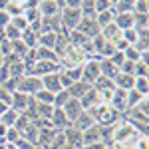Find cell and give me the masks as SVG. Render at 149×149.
<instances>
[{
	"label": "cell",
	"instance_id": "f35d334b",
	"mask_svg": "<svg viewBox=\"0 0 149 149\" xmlns=\"http://www.w3.org/2000/svg\"><path fill=\"white\" fill-rule=\"evenodd\" d=\"M111 64H113L115 68H121V64L125 62V58H123V54L121 52H115V54H111V58H107Z\"/></svg>",
	"mask_w": 149,
	"mask_h": 149
},
{
	"label": "cell",
	"instance_id": "681fc988",
	"mask_svg": "<svg viewBox=\"0 0 149 149\" xmlns=\"http://www.w3.org/2000/svg\"><path fill=\"white\" fill-rule=\"evenodd\" d=\"M105 149H117V145H113V143H109V145H105Z\"/></svg>",
	"mask_w": 149,
	"mask_h": 149
},
{
	"label": "cell",
	"instance_id": "5b68a950",
	"mask_svg": "<svg viewBox=\"0 0 149 149\" xmlns=\"http://www.w3.org/2000/svg\"><path fill=\"white\" fill-rule=\"evenodd\" d=\"M62 66H60V62H46V60H36L34 64H32V68L28 70L26 74H30V76H38V78H44L48 74H56L60 72Z\"/></svg>",
	"mask_w": 149,
	"mask_h": 149
},
{
	"label": "cell",
	"instance_id": "d4e9b609",
	"mask_svg": "<svg viewBox=\"0 0 149 149\" xmlns=\"http://www.w3.org/2000/svg\"><path fill=\"white\" fill-rule=\"evenodd\" d=\"M133 76L135 78H149V66L145 60H137L133 64Z\"/></svg>",
	"mask_w": 149,
	"mask_h": 149
},
{
	"label": "cell",
	"instance_id": "e0dca14e",
	"mask_svg": "<svg viewBox=\"0 0 149 149\" xmlns=\"http://www.w3.org/2000/svg\"><path fill=\"white\" fill-rule=\"evenodd\" d=\"M64 137H66V143L68 145L81 149V131H78L76 127L70 125L68 129H64Z\"/></svg>",
	"mask_w": 149,
	"mask_h": 149
},
{
	"label": "cell",
	"instance_id": "f5cc1de1",
	"mask_svg": "<svg viewBox=\"0 0 149 149\" xmlns=\"http://www.w3.org/2000/svg\"><path fill=\"white\" fill-rule=\"evenodd\" d=\"M34 149H46V147H38V145H36V147H34Z\"/></svg>",
	"mask_w": 149,
	"mask_h": 149
},
{
	"label": "cell",
	"instance_id": "9a60e30c",
	"mask_svg": "<svg viewBox=\"0 0 149 149\" xmlns=\"http://www.w3.org/2000/svg\"><path fill=\"white\" fill-rule=\"evenodd\" d=\"M92 90V84H88V81H84V80H80V81H74L72 86L68 88V93H70V97H74V100H80L84 93H88Z\"/></svg>",
	"mask_w": 149,
	"mask_h": 149
},
{
	"label": "cell",
	"instance_id": "60d3db41",
	"mask_svg": "<svg viewBox=\"0 0 149 149\" xmlns=\"http://www.w3.org/2000/svg\"><path fill=\"white\" fill-rule=\"evenodd\" d=\"M60 84H62V88H64V90H68L70 86L74 84V81H72L68 76H66V72H64V70H60Z\"/></svg>",
	"mask_w": 149,
	"mask_h": 149
},
{
	"label": "cell",
	"instance_id": "db71d44e",
	"mask_svg": "<svg viewBox=\"0 0 149 149\" xmlns=\"http://www.w3.org/2000/svg\"><path fill=\"white\" fill-rule=\"evenodd\" d=\"M109 2H111V4H115V2H117V0H109Z\"/></svg>",
	"mask_w": 149,
	"mask_h": 149
},
{
	"label": "cell",
	"instance_id": "f907efd6",
	"mask_svg": "<svg viewBox=\"0 0 149 149\" xmlns=\"http://www.w3.org/2000/svg\"><path fill=\"white\" fill-rule=\"evenodd\" d=\"M12 2H16V4H20V6H22V4L26 2V0H12Z\"/></svg>",
	"mask_w": 149,
	"mask_h": 149
},
{
	"label": "cell",
	"instance_id": "ffe728a7",
	"mask_svg": "<svg viewBox=\"0 0 149 149\" xmlns=\"http://www.w3.org/2000/svg\"><path fill=\"white\" fill-rule=\"evenodd\" d=\"M117 72H119V68H115L107 58H102V60H100V74H102V76L113 80L115 76H117Z\"/></svg>",
	"mask_w": 149,
	"mask_h": 149
},
{
	"label": "cell",
	"instance_id": "44dd1931",
	"mask_svg": "<svg viewBox=\"0 0 149 149\" xmlns=\"http://www.w3.org/2000/svg\"><path fill=\"white\" fill-rule=\"evenodd\" d=\"M34 56H36V60H46V62H60V60H58V56L54 54V50H50V48H44V46L34 48Z\"/></svg>",
	"mask_w": 149,
	"mask_h": 149
},
{
	"label": "cell",
	"instance_id": "83f0119b",
	"mask_svg": "<svg viewBox=\"0 0 149 149\" xmlns=\"http://www.w3.org/2000/svg\"><path fill=\"white\" fill-rule=\"evenodd\" d=\"M68 100H70L68 90H60V92L54 93V102H52V105H54V107H64Z\"/></svg>",
	"mask_w": 149,
	"mask_h": 149
},
{
	"label": "cell",
	"instance_id": "ab89813d",
	"mask_svg": "<svg viewBox=\"0 0 149 149\" xmlns=\"http://www.w3.org/2000/svg\"><path fill=\"white\" fill-rule=\"evenodd\" d=\"M14 145H16L18 149H34V147H36L34 143H30L28 139H24V137H20L18 141H16V143H14Z\"/></svg>",
	"mask_w": 149,
	"mask_h": 149
},
{
	"label": "cell",
	"instance_id": "3957f363",
	"mask_svg": "<svg viewBox=\"0 0 149 149\" xmlns=\"http://www.w3.org/2000/svg\"><path fill=\"white\" fill-rule=\"evenodd\" d=\"M38 90H42V80L38 76H30V74H24L22 78H18V84H16V92L26 93V95H34Z\"/></svg>",
	"mask_w": 149,
	"mask_h": 149
},
{
	"label": "cell",
	"instance_id": "9c48e42d",
	"mask_svg": "<svg viewBox=\"0 0 149 149\" xmlns=\"http://www.w3.org/2000/svg\"><path fill=\"white\" fill-rule=\"evenodd\" d=\"M60 109L66 113V117H68L70 123H74V121H76V119L81 115V111H84L80 100H74V97H70L68 102H66V105H64V107H60Z\"/></svg>",
	"mask_w": 149,
	"mask_h": 149
},
{
	"label": "cell",
	"instance_id": "4fadbf2b",
	"mask_svg": "<svg viewBox=\"0 0 149 149\" xmlns=\"http://www.w3.org/2000/svg\"><path fill=\"white\" fill-rule=\"evenodd\" d=\"M80 103H81V107H84V111H88V109H92V107H95L97 103H102V100H100V93H97V90H93V86H92V90L88 93H84L80 97Z\"/></svg>",
	"mask_w": 149,
	"mask_h": 149
},
{
	"label": "cell",
	"instance_id": "836d02e7",
	"mask_svg": "<svg viewBox=\"0 0 149 149\" xmlns=\"http://www.w3.org/2000/svg\"><path fill=\"white\" fill-rule=\"evenodd\" d=\"M121 54H123V58H125L127 62H133V64H135L137 60H141V54H139V52H137L133 46H127L125 50L121 52Z\"/></svg>",
	"mask_w": 149,
	"mask_h": 149
},
{
	"label": "cell",
	"instance_id": "c3c4849f",
	"mask_svg": "<svg viewBox=\"0 0 149 149\" xmlns=\"http://www.w3.org/2000/svg\"><path fill=\"white\" fill-rule=\"evenodd\" d=\"M4 149H18V147H16V145H10V143H6V145H4Z\"/></svg>",
	"mask_w": 149,
	"mask_h": 149
},
{
	"label": "cell",
	"instance_id": "ac0fdd59",
	"mask_svg": "<svg viewBox=\"0 0 149 149\" xmlns=\"http://www.w3.org/2000/svg\"><path fill=\"white\" fill-rule=\"evenodd\" d=\"M38 36H40V32H34V30L28 28V30H24L20 34V40L28 50H34V48H38Z\"/></svg>",
	"mask_w": 149,
	"mask_h": 149
},
{
	"label": "cell",
	"instance_id": "d6a6232c",
	"mask_svg": "<svg viewBox=\"0 0 149 149\" xmlns=\"http://www.w3.org/2000/svg\"><path fill=\"white\" fill-rule=\"evenodd\" d=\"M10 24L20 32V34H22L24 30H28V20L24 18V14H22V16H16V18H10Z\"/></svg>",
	"mask_w": 149,
	"mask_h": 149
},
{
	"label": "cell",
	"instance_id": "ee69618b",
	"mask_svg": "<svg viewBox=\"0 0 149 149\" xmlns=\"http://www.w3.org/2000/svg\"><path fill=\"white\" fill-rule=\"evenodd\" d=\"M38 6H40V0H26L22 4L24 10H32V8H38Z\"/></svg>",
	"mask_w": 149,
	"mask_h": 149
},
{
	"label": "cell",
	"instance_id": "74e56055",
	"mask_svg": "<svg viewBox=\"0 0 149 149\" xmlns=\"http://www.w3.org/2000/svg\"><path fill=\"white\" fill-rule=\"evenodd\" d=\"M133 147H135V149H149V139H147V135H137L135 143H133Z\"/></svg>",
	"mask_w": 149,
	"mask_h": 149
},
{
	"label": "cell",
	"instance_id": "52a82bcc",
	"mask_svg": "<svg viewBox=\"0 0 149 149\" xmlns=\"http://www.w3.org/2000/svg\"><path fill=\"white\" fill-rule=\"evenodd\" d=\"M80 34H84L86 38H95V36L100 34V26L95 22V18H86V16H81L80 24H78V28H76Z\"/></svg>",
	"mask_w": 149,
	"mask_h": 149
},
{
	"label": "cell",
	"instance_id": "8fae6325",
	"mask_svg": "<svg viewBox=\"0 0 149 149\" xmlns=\"http://www.w3.org/2000/svg\"><path fill=\"white\" fill-rule=\"evenodd\" d=\"M40 80H42V88L48 90V92H52V93L64 90L62 84H60V72H56V74H48V76H44V78H40Z\"/></svg>",
	"mask_w": 149,
	"mask_h": 149
},
{
	"label": "cell",
	"instance_id": "816d5d0a",
	"mask_svg": "<svg viewBox=\"0 0 149 149\" xmlns=\"http://www.w3.org/2000/svg\"><path fill=\"white\" fill-rule=\"evenodd\" d=\"M2 64H4V56L0 54V66H2Z\"/></svg>",
	"mask_w": 149,
	"mask_h": 149
},
{
	"label": "cell",
	"instance_id": "277c9868",
	"mask_svg": "<svg viewBox=\"0 0 149 149\" xmlns=\"http://www.w3.org/2000/svg\"><path fill=\"white\" fill-rule=\"evenodd\" d=\"M100 60L102 58H86L84 60V64H81V80L88 81V84H92L97 80L102 74H100Z\"/></svg>",
	"mask_w": 149,
	"mask_h": 149
},
{
	"label": "cell",
	"instance_id": "7dc6e473",
	"mask_svg": "<svg viewBox=\"0 0 149 149\" xmlns=\"http://www.w3.org/2000/svg\"><path fill=\"white\" fill-rule=\"evenodd\" d=\"M54 2L58 4V8H60V10H62V8L66 6V0H54Z\"/></svg>",
	"mask_w": 149,
	"mask_h": 149
},
{
	"label": "cell",
	"instance_id": "1f68e13d",
	"mask_svg": "<svg viewBox=\"0 0 149 149\" xmlns=\"http://www.w3.org/2000/svg\"><path fill=\"white\" fill-rule=\"evenodd\" d=\"M121 38L125 40L129 46H133V44L137 42L139 34H137V30H135V28H127V30H123V32H121Z\"/></svg>",
	"mask_w": 149,
	"mask_h": 149
},
{
	"label": "cell",
	"instance_id": "f546056e",
	"mask_svg": "<svg viewBox=\"0 0 149 149\" xmlns=\"http://www.w3.org/2000/svg\"><path fill=\"white\" fill-rule=\"evenodd\" d=\"M20 137H22V135H20V131H18L16 127H8V129H6V133H4V143L14 145V143H16Z\"/></svg>",
	"mask_w": 149,
	"mask_h": 149
},
{
	"label": "cell",
	"instance_id": "2e32d148",
	"mask_svg": "<svg viewBox=\"0 0 149 149\" xmlns=\"http://www.w3.org/2000/svg\"><path fill=\"white\" fill-rule=\"evenodd\" d=\"M38 10L42 14V18H50V16H58L60 14V8L54 0H40V6Z\"/></svg>",
	"mask_w": 149,
	"mask_h": 149
},
{
	"label": "cell",
	"instance_id": "4316f807",
	"mask_svg": "<svg viewBox=\"0 0 149 149\" xmlns=\"http://www.w3.org/2000/svg\"><path fill=\"white\" fill-rule=\"evenodd\" d=\"M133 90L139 92L141 95H149V78H135Z\"/></svg>",
	"mask_w": 149,
	"mask_h": 149
},
{
	"label": "cell",
	"instance_id": "cb8c5ba5",
	"mask_svg": "<svg viewBox=\"0 0 149 149\" xmlns=\"http://www.w3.org/2000/svg\"><path fill=\"white\" fill-rule=\"evenodd\" d=\"M113 16H115L113 6H111L109 10H105V12H100V14H95V22H97V26H100V30H102V28H105L107 24H111V22H113Z\"/></svg>",
	"mask_w": 149,
	"mask_h": 149
},
{
	"label": "cell",
	"instance_id": "f1b7e54d",
	"mask_svg": "<svg viewBox=\"0 0 149 149\" xmlns=\"http://www.w3.org/2000/svg\"><path fill=\"white\" fill-rule=\"evenodd\" d=\"M143 97H147V95H141L139 92H135V90H129L127 92V109H131V107H135Z\"/></svg>",
	"mask_w": 149,
	"mask_h": 149
},
{
	"label": "cell",
	"instance_id": "30bf717a",
	"mask_svg": "<svg viewBox=\"0 0 149 149\" xmlns=\"http://www.w3.org/2000/svg\"><path fill=\"white\" fill-rule=\"evenodd\" d=\"M50 125H52V129H56V131H64V129H68L72 123L68 121L66 113H64L60 107H54V111L50 115Z\"/></svg>",
	"mask_w": 149,
	"mask_h": 149
},
{
	"label": "cell",
	"instance_id": "f6af8a7d",
	"mask_svg": "<svg viewBox=\"0 0 149 149\" xmlns=\"http://www.w3.org/2000/svg\"><path fill=\"white\" fill-rule=\"evenodd\" d=\"M6 24H10V16L6 10H0V28H4Z\"/></svg>",
	"mask_w": 149,
	"mask_h": 149
},
{
	"label": "cell",
	"instance_id": "7402d4cb",
	"mask_svg": "<svg viewBox=\"0 0 149 149\" xmlns=\"http://www.w3.org/2000/svg\"><path fill=\"white\" fill-rule=\"evenodd\" d=\"M18 117H20V113L14 111L12 107H8L6 111L0 113V123H4L6 127H14V125H16V121H18Z\"/></svg>",
	"mask_w": 149,
	"mask_h": 149
},
{
	"label": "cell",
	"instance_id": "6da1fadb",
	"mask_svg": "<svg viewBox=\"0 0 149 149\" xmlns=\"http://www.w3.org/2000/svg\"><path fill=\"white\" fill-rule=\"evenodd\" d=\"M137 135H139V133L135 131V127L131 125L129 121L121 119V121L113 127L111 143H113V145H133L135 139H137Z\"/></svg>",
	"mask_w": 149,
	"mask_h": 149
},
{
	"label": "cell",
	"instance_id": "d590c367",
	"mask_svg": "<svg viewBox=\"0 0 149 149\" xmlns=\"http://www.w3.org/2000/svg\"><path fill=\"white\" fill-rule=\"evenodd\" d=\"M6 12H8L10 18H16V16H22V14H24V8L20 6V4H16V2H12V0H10V4L6 6Z\"/></svg>",
	"mask_w": 149,
	"mask_h": 149
},
{
	"label": "cell",
	"instance_id": "484cf974",
	"mask_svg": "<svg viewBox=\"0 0 149 149\" xmlns=\"http://www.w3.org/2000/svg\"><path fill=\"white\" fill-rule=\"evenodd\" d=\"M115 84L111 78H105V76H100L97 80L93 81V90H97V92H102V90H113Z\"/></svg>",
	"mask_w": 149,
	"mask_h": 149
},
{
	"label": "cell",
	"instance_id": "bcb514c9",
	"mask_svg": "<svg viewBox=\"0 0 149 149\" xmlns=\"http://www.w3.org/2000/svg\"><path fill=\"white\" fill-rule=\"evenodd\" d=\"M81 0H66V6L64 8H80Z\"/></svg>",
	"mask_w": 149,
	"mask_h": 149
},
{
	"label": "cell",
	"instance_id": "e575fe53",
	"mask_svg": "<svg viewBox=\"0 0 149 149\" xmlns=\"http://www.w3.org/2000/svg\"><path fill=\"white\" fill-rule=\"evenodd\" d=\"M131 12L133 14H149V0H135Z\"/></svg>",
	"mask_w": 149,
	"mask_h": 149
},
{
	"label": "cell",
	"instance_id": "4dcf8cb0",
	"mask_svg": "<svg viewBox=\"0 0 149 149\" xmlns=\"http://www.w3.org/2000/svg\"><path fill=\"white\" fill-rule=\"evenodd\" d=\"M66 72V76H68L72 81H80L81 80V64L80 66H72V68H62Z\"/></svg>",
	"mask_w": 149,
	"mask_h": 149
},
{
	"label": "cell",
	"instance_id": "8992f818",
	"mask_svg": "<svg viewBox=\"0 0 149 149\" xmlns=\"http://www.w3.org/2000/svg\"><path fill=\"white\" fill-rule=\"evenodd\" d=\"M34 102L30 95H26V93H20V92H12V95H10V105L14 111H18V113H24L28 107H30V103Z\"/></svg>",
	"mask_w": 149,
	"mask_h": 149
},
{
	"label": "cell",
	"instance_id": "ba28073f",
	"mask_svg": "<svg viewBox=\"0 0 149 149\" xmlns=\"http://www.w3.org/2000/svg\"><path fill=\"white\" fill-rule=\"evenodd\" d=\"M109 107H113L115 111H119V113L123 115L127 111V92L125 90H119V88H115L113 90V95H111V100L107 103Z\"/></svg>",
	"mask_w": 149,
	"mask_h": 149
},
{
	"label": "cell",
	"instance_id": "7a4b0ae2",
	"mask_svg": "<svg viewBox=\"0 0 149 149\" xmlns=\"http://www.w3.org/2000/svg\"><path fill=\"white\" fill-rule=\"evenodd\" d=\"M81 20V10L80 8H62L60 10V24H62V32H72L78 28Z\"/></svg>",
	"mask_w": 149,
	"mask_h": 149
},
{
	"label": "cell",
	"instance_id": "7bdbcfd3",
	"mask_svg": "<svg viewBox=\"0 0 149 149\" xmlns=\"http://www.w3.org/2000/svg\"><path fill=\"white\" fill-rule=\"evenodd\" d=\"M107 143H103V141H93V143H88V145H84L81 149H105Z\"/></svg>",
	"mask_w": 149,
	"mask_h": 149
},
{
	"label": "cell",
	"instance_id": "b9f144b4",
	"mask_svg": "<svg viewBox=\"0 0 149 149\" xmlns=\"http://www.w3.org/2000/svg\"><path fill=\"white\" fill-rule=\"evenodd\" d=\"M10 95H12V93L8 92V90H6V88H4L2 84H0V102H4V103H10Z\"/></svg>",
	"mask_w": 149,
	"mask_h": 149
},
{
	"label": "cell",
	"instance_id": "7c38bea8",
	"mask_svg": "<svg viewBox=\"0 0 149 149\" xmlns=\"http://www.w3.org/2000/svg\"><path fill=\"white\" fill-rule=\"evenodd\" d=\"M113 24L117 26L119 32H123L127 28H133V12H117L113 16Z\"/></svg>",
	"mask_w": 149,
	"mask_h": 149
},
{
	"label": "cell",
	"instance_id": "d6986e66",
	"mask_svg": "<svg viewBox=\"0 0 149 149\" xmlns=\"http://www.w3.org/2000/svg\"><path fill=\"white\" fill-rule=\"evenodd\" d=\"M92 125H95V121H93V117L88 111H81V115L72 123V127H76L78 131H86V129H90Z\"/></svg>",
	"mask_w": 149,
	"mask_h": 149
},
{
	"label": "cell",
	"instance_id": "603a6c76",
	"mask_svg": "<svg viewBox=\"0 0 149 149\" xmlns=\"http://www.w3.org/2000/svg\"><path fill=\"white\" fill-rule=\"evenodd\" d=\"M56 38H58L56 32H40V36H38V46H44V48H50V50H54Z\"/></svg>",
	"mask_w": 149,
	"mask_h": 149
},
{
	"label": "cell",
	"instance_id": "5bb4252c",
	"mask_svg": "<svg viewBox=\"0 0 149 149\" xmlns=\"http://www.w3.org/2000/svg\"><path fill=\"white\" fill-rule=\"evenodd\" d=\"M133 81H135V76H131V74H123V72H117V76L113 78V84L115 88H119V90H133Z\"/></svg>",
	"mask_w": 149,
	"mask_h": 149
},
{
	"label": "cell",
	"instance_id": "8d00e7d4",
	"mask_svg": "<svg viewBox=\"0 0 149 149\" xmlns=\"http://www.w3.org/2000/svg\"><path fill=\"white\" fill-rule=\"evenodd\" d=\"M113 4L109 2V0H95V14H100V12H105L109 10Z\"/></svg>",
	"mask_w": 149,
	"mask_h": 149
}]
</instances>
